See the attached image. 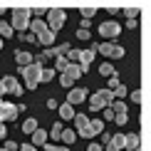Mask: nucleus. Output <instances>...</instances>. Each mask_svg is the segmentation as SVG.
<instances>
[{
    "mask_svg": "<svg viewBox=\"0 0 151 151\" xmlns=\"http://www.w3.org/2000/svg\"><path fill=\"white\" fill-rule=\"evenodd\" d=\"M40 72H42V67L37 65V62H30V65L20 67V77L25 79V89H37V84H40Z\"/></svg>",
    "mask_w": 151,
    "mask_h": 151,
    "instance_id": "nucleus-1",
    "label": "nucleus"
},
{
    "mask_svg": "<svg viewBox=\"0 0 151 151\" xmlns=\"http://www.w3.org/2000/svg\"><path fill=\"white\" fill-rule=\"evenodd\" d=\"M114 99V94H111V89H99L87 97V102H89V109L92 111H102L104 106H109V102Z\"/></svg>",
    "mask_w": 151,
    "mask_h": 151,
    "instance_id": "nucleus-2",
    "label": "nucleus"
},
{
    "mask_svg": "<svg viewBox=\"0 0 151 151\" xmlns=\"http://www.w3.org/2000/svg\"><path fill=\"white\" fill-rule=\"evenodd\" d=\"M30 20H32V15H30L27 8H15L12 10V17H10V27L17 30V32H25L27 25H30Z\"/></svg>",
    "mask_w": 151,
    "mask_h": 151,
    "instance_id": "nucleus-3",
    "label": "nucleus"
},
{
    "mask_svg": "<svg viewBox=\"0 0 151 151\" xmlns=\"http://www.w3.org/2000/svg\"><path fill=\"white\" fill-rule=\"evenodd\" d=\"M94 52H102L104 57H109V60H122L124 57V47L122 45H116V42H94Z\"/></svg>",
    "mask_w": 151,
    "mask_h": 151,
    "instance_id": "nucleus-4",
    "label": "nucleus"
},
{
    "mask_svg": "<svg viewBox=\"0 0 151 151\" xmlns=\"http://www.w3.org/2000/svg\"><path fill=\"white\" fill-rule=\"evenodd\" d=\"M65 22H67V12L62 8H50L47 10V30L57 32V30L65 27Z\"/></svg>",
    "mask_w": 151,
    "mask_h": 151,
    "instance_id": "nucleus-5",
    "label": "nucleus"
},
{
    "mask_svg": "<svg viewBox=\"0 0 151 151\" xmlns=\"http://www.w3.org/2000/svg\"><path fill=\"white\" fill-rule=\"evenodd\" d=\"M74 134L84 136V139H92V129H89V116L87 114H74Z\"/></svg>",
    "mask_w": 151,
    "mask_h": 151,
    "instance_id": "nucleus-6",
    "label": "nucleus"
},
{
    "mask_svg": "<svg viewBox=\"0 0 151 151\" xmlns=\"http://www.w3.org/2000/svg\"><path fill=\"white\" fill-rule=\"evenodd\" d=\"M0 82H3V87H5V94H12V97H20V94H22V84H20V79H17V77L5 74Z\"/></svg>",
    "mask_w": 151,
    "mask_h": 151,
    "instance_id": "nucleus-7",
    "label": "nucleus"
},
{
    "mask_svg": "<svg viewBox=\"0 0 151 151\" xmlns=\"http://www.w3.org/2000/svg\"><path fill=\"white\" fill-rule=\"evenodd\" d=\"M119 32H122V25H119L116 20H106V22H99V35L102 37H119Z\"/></svg>",
    "mask_w": 151,
    "mask_h": 151,
    "instance_id": "nucleus-8",
    "label": "nucleus"
},
{
    "mask_svg": "<svg viewBox=\"0 0 151 151\" xmlns=\"http://www.w3.org/2000/svg\"><path fill=\"white\" fill-rule=\"evenodd\" d=\"M87 97H89V92L87 89H79V87H72L70 94H67V104H82V102H87Z\"/></svg>",
    "mask_w": 151,
    "mask_h": 151,
    "instance_id": "nucleus-9",
    "label": "nucleus"
},
{
    "mask_svg": "<svg viewBox=\"0 0 151 151\" xmlns=\"http://www.w3.org/2000/svg\"><path fill=\"white\" fill-rule=\"evenodd\" d=\"M35 40H37V45H42V47H52L55 42H57V32H52V30H42V32L35 35Z\"/></svg>",
    "mask_w": 151,
    "mask_h": 151,
    "instance_id": "nucleus-10",
    "label": "nucleus"
},
{
    "mask_svg": "<svg viewBox=\"0 0 151 151\" xmlns=\"http://www.w3.org/2000/svg\"><path fill=\"white\" fill-rule=\"evenodd\" d=\"M0 116H3V122H15L17 119V106L12 102H3L0 104Z\"/></svg>",
    "mask_w": 151,
    "mask_h": 151,
    "instance_id": "nucleus-11",
    "label": "nucleus"
},
{
    "mask_svg": "<svg viewBox=\"0 0 151 151\" xmlns=\"http://www.w3.org/2000/svg\"><path fill=\"white\" fill-rule=\"evenodd\" d=\"M104 149L106 151H122L124 149V134H111L109 141L104 144Z\"/></svg>",
    "mask_w": 151,
    "mask_h": 151,
    "instance_id": "nucleus-12",
    "label": "nucleus"
},
{
    "mask_svg": "<svg viewBox=\"0 0 151 151\" xmlns=\"http://www.w3.org/2000/svg\"><path fill=\"white\" fill-rule=\"evenodd\" d=\"M60 74H65V77H70L72 82H77V79L82 77V70H79L77 62H67V67H65V70H62Z\"/></svg>",
    "mask_w": 151,
    "mask_h": 151,
    "instance_id": "nucleus-13",
    "label": "nucleus"
},
{
    "mask_svg": "<svg viewBox=\"0 0 151 151\" xmlns=\"http://www.w3.org/2000/svg\"><path fill=\"white\" fill-rule=\"evenodd\" d=\"M27 30H30L32 35H37V32H42V30H47V22L42 20V17H35V20H30Z\"/></svg>",
    "mask_w": 151,
    "mask_h": 151,
    "instance_id": "nucleus-14",
    "label": "nucleus"
},
{
    "mask_svg": "<svg viewBox=\"0 0 151 151\" xmlns=\"http://www.w3.org/2000/svg\"><path fill=\"white\" fill-rule=\"evenodd\" d=\"M47 139H50V136H47V131H45V129L37 127V129L32 131V146H42V144H45Z\"/></svg>",
    "mask_w": 151,
    "mask_h": 151,
    "instance_id": "nucleus-15",
    "label": "nucleus"
},
{
    "mask_svg": "<svg viewBox=\"0 0 151 151\" xmlns=\"http://www.w3.org/2000/svg\"><path fill=\"white\" fill-rule=\"evenodd\" d=\"M57 111H60V116H62V122H67V119H72L74 116V106L72 104H57Z\"/></svg>",
    "mask_w": 151,
    "mask_h": 151,
    "instance_id": "nucleus-16",
    "label": "nucleus"
},
{
    "mask_svg": "<svg viewBox=\"0 0 151 151\" xmlns=\"http://www.w3.org/2000/svg\"><path fill=\"white\" fill-rule=\"evenodd\" d=\"M15 62H17L20 67H25V65H30V62H32V55L25 52V50H15Z\"/></svg>",
    "mask_w": 151,
    "mask_h": 151,
    "instance_id": "nucleus-17",
    "label": "nucleus"
},
{
    "mask_svg": "<svg viewBox=\"0 0 151 151\" xmlns=\"http://www.w3.org/2000/svg\"><path fill=\"white\" fill-rule=\"evenodd\" d=\"M89 129H92V136H99L104 131V119H89Z\"/></svg>",
    "mask_w": 151,
    "mask_h": 151,
    "instance_id": "nucleus-18",
    "label": "nucleus"
},
{
    "mask_svg": "<svg viewBox=\"0 0 151 151\" xmlns=\"http://www.w3.org/2000/svg\"><path fill=\"white\" fill-rule=\"evenodd\" d=\"M139 134H127L124 136V149H139Z\"/></svg>",
    "mask_w": 151,
    "mask_h": 151,
    "instance_id": "nucleus-19",
    "label": "nucleus"
},
{
    "mask_svg": "<svg viewBox=\"0 0 151 151\" xmlns=\"http://www.w3.org/2000/svg\"><path fill=\"white\" fill-rule=\"evenodd\" d=\"M20 129H22V134H32V131L37 129V119H32V116L25 119V122L20 124Z\"/></svg>",
    "mask_w": 151,
    "mask_h": 151,
    "instance_id": "nucleus-20",
    "label": "nucleus"
},
{
    "mask_svg": "<svg viewBox=\"0 0 151 151\" xmlns=\"http://www.w3.org/2000/svg\"><path fill=\"white\" fill-rule=\"evenodd\" d=\"M99 74H102V77H111V74H116V70H114L111 62H102V65H99Z\"/></svg>",
    "mask_w": 151,
    "mask_h": 151,
    "instance_id": "nucleus-21",
    "label": "nucleus"
},
{
    "mask_svg": "<svg viewBox=\"0 0 151 151\" xmlns=\"http://www.w3.org/2000/svg\"><path fill=\"white\" fill-rule=\"evenodd\" d=\"M74 139H77L74 129H62V131H60V141H65V144H72Z\"/></svg>",
    "mask_w": 151,
    "mask_h": 151,
    "instance_id": "nucleus-22",
    "label": "nucleus"
},
{
    "mask_svg": "<svg viewBox=\"0 0 151 151\" xmlns=\"http://www.w3.org/2000/svg\"><path fill=\"white\" fill-rule=\"evenodd\" d=\"M67 62H70V60H67L65 55H57V57H55V67H52V70H55V72H62V70L67 67Z\"/></svg>",
    "mask_w": 151,
    "mask_h": 151,
    "instance_id": "nucleus-23",
    "label": "nucleus"
},
{
    "mask_svg": "<svg viewBox=\"0 0 151 151\" xmlns=\"http://www.w3.org/2000/svg\"><path fill=\"white\" fill-rule=\"evenodd\" d=\"M55 70H50V67H42V72H40V82H52L55 79Z\"/></svg>",
    "mask_w": 151,
    "mask_h": 151,
    "instance_id": "nucleus-24",
    "label": "nucleus"
},
{
    "mask_svg": "<svg viewBox=\"0 0 151 151\" xmlns=\"http://www.w3.org/2000/svg\"><path fill=\"white\" fill-rule=\"evenodd\" d=\"M12 35H15V30L10 27V22H0V37L8 40V37H12Z\"/></svg>",
    "mask_w": 151,
    "mask_h": 151,
    "instance_id": "nucleus-25",
    "label": "nucleus"
},
{
    "mask_svg": "<svg viewBox=\"0 0 151 151\" xmlns=\"http://www.w3.org/2000/svg\"><path fill=\"white\" fill-rule=\"evenodd\" d=\"M111 94H114V99H124V97H127V87H124V82L116 84L114 89H111Z\"/></svg>",
    "mask_w": 151,
    "mask_h": 151,
    "instance_id": "nucleus-26",
    "label": "nucleus"
},
{
    "mask_svg": "<svg viewBox=\"0 0 151 151\" xmlns=\"http://www.w3.org/2000/svg\"><path fill=\"white\" fill-rule=\"evenodd\" d=\"M60 131H62V122H55V124H52V129H50V134H47V136H52L55 141H60Z\"/></svg>",
    "mask_w": 151,
    "mask_h": 151,
    "instance_id": "nucleus-27",
    "label": "nucleus"
},
{
    "mask_svg": "<svg viewBox=\"0 0 151 151\" xmlns=\"http://www.w3.org/2000/svg\"><path fill=\"white\" fill-rule=\"evenodd\" d=\"M79 12H82V20H89V17L97 15V8H82Z\"/></svg>",
    "mask_w": 151,
    "mask_h": 151,
    "instance_id": "nucleus-28",
    "label": "nucleus"
},
{
    "mask_svg": "<svg viewBox=\"0 0 151 151\" xmlns=\"http://www.w3.org/2000/svg\"><path fill=\"white\" fill-rule=\"evenodd\" d=\"M127 122H129V111H127V114H114V124H119V127H124Z\"/></svg>",
    "mask_w": 151,
    "mask_h": 151,
    "instance_id": "nucleus-29",
    "label": "nucleus"
},
{
    "mask_svg": "<svg viewBox=\"0 0 151 151\" xmlns=\"http://www.w3.org/2000/svg\"><path fill=\"white\" fill-rule=\"evenodd\" d=\"M77 40L89 42V30H87V27H79V30H77Z\"/></svg>",
    "mask_w": 151,
    "mask_h": 151,
    "instance_id": "nucleus-30",
    "label": "nucleus"
},
{
    "mask_svg": "<svg viewBox=\"0 0 151 151\" xmlns=\"http://www.w3.org/2000/svg\"><path fill=\"white\" fill-rule=\"evenodd\" d=\"M60 84L65 87V89H72V87H74V82H72L70 77H65V74H62V77H60Z\"/></svg>",
    "mask_w": 151,
    "mask_h": 151,
    "instance_id": "nucleus-31",
    "label": "nucleus"
},
{
    "mask_svg": "<svg viewBox=\"0 0 151 151\" xmlns=\"http://www.w3.org/2000/svg\"><path fill=\"white\" fill-rule=\"evenodd\" d=\"M129 99H131L134 104H141V92H139V89H134V92L129 94Z\"/></svg>",
    "mask_w": 151,
    "mask_h": 151,
    "instance_id": "nucleus-32",
    "label": "nucleus"
},
{
    "mask_svg": "<svg viewBox=\"0 0 151 151\" xmlns=\"http://www.w3.org/2000/svg\"><path fill=\"white\" fill-rule=\"evenodd\" d=\"M106 79H109V82H106V84H109V89H114L116 84H122V82H119V77H116V74H111V77H106Z\"/></svg>",
    "mask_w": 151,
    "mask_h": 151,
    "instance_id": "nucleus-33",
    "label": "nucleus"
},
{
    "mask_svg": "<svg viewBox=\"0 0 151 151\" xmlns=\"http://www.w3.org/2000/svg\"><path fill=\"white\" fill-rule=\"evenodd\" d=\"M127 27H129V30H136V27H139V20H136V17H129V20H127Z\"/></svg>",
    "mask_w": 151,
    "mask_h": 151,
    "instance_id": "nucleus-34",
    "label": "nucleus"
},
{
    "mask_svg": "<svg viewBox=\"0 0 151 151\" xmlns=\"http://www.w3.org/2000/svg\"><path fill=\"white\" fill-rule=\"evenodd\" d=\"M127 17H139V8H127Z\"/></svg>",
    "mask_w": 151,
    "mask_h": 151,
    "instance_id": "nucleus-35",
    "label": "nucleus"
},
{
    "mask_svg": "<svg viewBox=\"0 0 151 151\" xmlns=\"http://www.w3.org/2000/svg\"><path fill=\"white\" fill-rule=\"evenodd\" d=\"M104 119L106 122H114V111H111L109 106H104Z\"/></svg>",
    "mask_w": 151,
    "mask_h": 151,
    "instance_id": "nucleus-36",
    "label": "nucleus"
},
{
    "mask_svg": "<svg viewBox=\"0 0 151 151\" xmlns=\"http://www.w3.org/2000/svg\"><path fill=\"white\" fill-rule=\"evenodd\" d=\"M87 151H104V146H102V144H97V141H92V144H89V149H87Z\"/></svg>",
    "mask_w": 151,
    "mask_h": 151,
    "instance_id": "nucleus-37",
    "label": "nucleus"
},
{
    "mask_svg": "<svg viewBox=\"0 0 151 151\" xmlns=\"http://www.w3.org/2000/svg\"><path fill=\"white\" fill-rule=\"evenodd\" d=\"M17 151H37V146H32V144H22V146H17Z\"/></svg>",
    "mask_w": 151,
    "mask_h": 151,
    "instance_id": "nucleus-38",
    "label": "nucleus"
},
{
    "mask_svg": "<svg viewBox=\"0 0 151 151\" xmlns=\"http://www.w3.org/2000/svg\"><path fill=\"white\" fill-rule=\"evenodd\" d=\"M5 151H17V144L15 141H5Z\"/></svg>",
    "mask_w": 151,
    "mask_h": 151,
    "instance_id": "nucleus-39",
    "label": "nucleus"
},
{
    "mask_svg": "<svg viewBox=\"0 0 151 151\" xmlns=\"http://www.w3.org/2000/svg\"><path fill=\"white\" fill-rule=\"evenodd\" d=\"M30 15H35V17H42V15H45V10H42V8H35V10H30Z\"/></svg>",
    "mask_w": 151,
    "mask_h": 151,
    "instance_id": "nucleus-40",
    "label": "nucleus"
},
{
    "mask_svg": "<svg viewBox=\"0 0 151 151\" xmlns=\"http://www.w3.org/2000/svg\"><path fill=\"white\" fill-rule=\"evenodd\" d=\"M47 109H57V99H47Z\"/></svg>",
    "mask_w": 151,
    "mask_h": 151,
    "instance_id": "nucleus-41",
    "label": "nucleus"
},
{
    "mask_svg": "<svg viewBox=\"0 0 151 151\" xmlns=\"http://www.w3.org/2000/svg\"><path fill=\"white\" fill-rule=\"evenodd\" d=\"M42 149H45V151H55V144H47L45 141V144H42Z\"/></svg>",
    "mask_w": 151,
    "mask_h": 151,
    "instance_id": "nucleus-42",
    "label": "nucleus"
},
{
    "mask_svg": "<svg viewBox=\"0 0 151 151\" xmlns=\"http://www.w3.org/2000/svg\"><path fill=\"white\" fill-rule=\"evenodd\" d=\"M55 151H70V146H67V144L65 146H55Z\"/></svg>",
    "mask_w": 151,
    "mask_h": 151,
    "instance_id": "nucleus-43",
    "label": "nucleus"
},
{
    "mask_svg": "<svg viewBox=\"0 0 151 151\" xmlns=\"http://www.w3.org/2000/svg\"><path fill=\"white\" fill-rule=\"evenodd\" d=\"M3 45H5V42H3V37H0V50H3Z\"/></svg>",
    "mask_w": 151,
    "mask_h": 151,
    "instance_id": "nucleus-44",
    "label": "nucleus"
},
{
    "mask_svg": "<svg viewBox=\"0 0 151 151\" xmlns=\"http://www.w3.org/2000/svg\"><path fill=\"white\" fill-rule=\"evenodd\" d=\"M124 151H139V149H124Z\"/></svg>",
    "mask_w": 151,
    "mask_h": 151,
    "instance_id": "nucleus-45",
    "label": "nucleus"
},
{
    "mask_svg": "<svg viewBox=\"0 0 151 151\" xmlns=\"http://www.w3.org/2000/svg\"><path fill=\"white\" fill-rule=\"evenodd\" d=\"M3 102H5V99H3V94H0V104H3Z\"/></svg>",
    "mask_w": 151,
    "mask_h": 151,
    "instance_id": "nucleus-46",
    "label": "nucleus"
},
{
    "mask_svg": "<svg viewBox=\"0 0 151 151\" xmlns=\"http://www.w3.org/2000/svg\"><path fill=\"white\" fill-rule=\"evenodd\" d=\"M0 122H3V116H0Z\"/></svg>",
    "mask_w": 151,
    "mask_h": 151,
    "instance_id": "nucleus-47",
    "label": "nucleus"
},
{
    "mask_svg": "<svg viewBox=\"0 0 151 151\" xmlns=\"http://www.w3.org/2000/svg\"><path fill=\"white\" fill-rule=\"evenodd\" d=\"M0 151H5V149H0Z\"/></svg>",
    "mask_w": 151,
    "mask_h": 151,
    "instance_id": "nucleus-48",
    "label": "nucleus"
},
{
    "mask_svg": "<svg viewBox=\"0 0 151 151\" xmlns=\"http://www.w3.org/2000/svg\"><path fill=\"white\" fill-rule=\"evenodd\" d=\"M0 12H3V10H0Z\"/></svg>",
    "mask_w": 151,
    "mask_h": 151,
    "instance_id": "nucleus-49",
    "label": "nucleus"
}]
</instances>
